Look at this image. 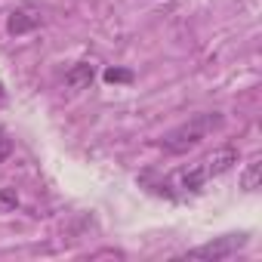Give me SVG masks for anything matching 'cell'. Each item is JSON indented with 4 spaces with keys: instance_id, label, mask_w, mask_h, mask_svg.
I'll return each mask as SVG.
<instances>
[{
    "instance_id": "obj_2",
    "label": "cell",
    "mask_w": 262,
    "mask_h": 262,
    "mask_svg": "<svg viewBox=\"0 0 262 262\" xmlns=\"http://www.w3.org/2000/svg\"><path fill=\"white\" fill-rule=\"evenodd\" d=\"M222 123H225V117H222L219 111H201V114H191L188 120H182L179 126H173L170 133H164L158 145H161L167 155H185V151L198 148L207 136H213L216 129H222Z\"/></svg>"
},
{
    "instance_id": "obj_4",
    "label": "cell",
    "mask_w": 262,
    "mask_h": 262,
    "mask_svg": "<svg viewBox=\"0 0 262 262\" xmlns=\"http://www.w3.org/2000/svg\"><path fill=\"white\" fill-rule=\"evenodd\" d=\"M40 22H43V16H40L37 7H19V10L10 13V19H7V31L16 34V37H22V34H31L34 28H40Z\"/></svg>"
},
{
    "instance_id": "obj_7",
    "label": "cell",
    "mask_w": 262,
    "mask_h": 262,
    "mask_svg": "<svg viewBox=\"0 0 262 262\" xmlns=\"http://www.w3.org/2000/svg\"><path fill=\"white\" fill-rule=\"evenodd\" d=\"M105 80L108 83H133V71H126V68H108Z\"/></svg>"
},
{
    "instance_id": "obj_9",
    "label": "cell",
    "mask_w": 262,
    "mask_h": 262,
    "mask_svg": "<svg viewBox=\"0 0 262 262\" xmlns=\"http://www.w3.org/2000/svg\"><path fill=\"white\" fill-rule=\"evenodd\" d=\"M4 105H7V86L0 83V108H4Z\"/></svg>"
},
{
    "instance_id": "obj_6",
    "label": "cell",
    "mask_w": 262,
    "mask_h": 262,
    "mask_svg": "<svg viewBox=\"0 0 262 262\" xmlns=\"http://www.w3.org/2000/svg\"><path fill=\"white\" fill-rule=\"evenodd\" d=\"M259 170H262V158L256 155V158L247 164V170L241 173V188H244V191H256V188H259Z\"/></svg>"
},
{
    "instance_id": "obj_3",
    "label": "cell",
    "mask_w": 262,
    "mask_h": 262,
    "mask_svg": "<svg viewBox=\"0 0 262 262\" xmlns=\"http://www.w3.org/2000/svg\"><path fill=\"white\" fill-rule=\"evenodd\" d=\"M247 234L241 231V234H222V237H216V241H210V244H201V247H194V250H188V253H182V259H204V262H222V259H231V256H237V250H244L247 247Z\"/></svg>"
},
{
    "instance_id": "obj_8",
    "label": "cell",
    "mask_w": 262,
    "mask_h": 262,
    "mask_svg": "<svg viewBox=\"0 0 262 262\" xmlns=\"http://www.w3.org/2000/svg\"><path fill=\"white\" fill-rule=\"evenodd\" d=\"M10 155H13V139L4 133V129H0V164H4Z\"/></svg>"
},
{
    "instance_id": "obj_1",
    "label": "cell",
    "mask_w": 262,
    "mask_h": 262,
    "mask_svg": "<svg viewBox=\"0 0 262 262\" xmlns=\"http://www.w3.org/2000/svg\"><path fill=\"white\" fill-rule=\"evenodd\" d=\"M234 164H237V148H234V145H222V148H216L213 155L201 158L198 164H188V167H179L176 173H170L167 182H164V188H167V194H173V198L198 194L210 179L228 173Z\"/></svg>"
},
{
    "instance_id": "obj_5",
    "label": "cell",
    "mask_w": 262,
    "mask_h": 262,
    "mask_svg": "<svg viewBox=\"0 0 262 262\" xmlns=\"http://www.w3.org/2000/svg\"><path fill=\"white\" fill-rule=\"evenodd\" d=\"M93 77H96V68H93L90 62H77V65H71V68L65 71V83H68L71 90H86V86L93 83Z\"/></svg>"
}]
</instances>
